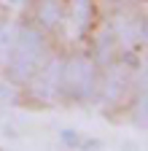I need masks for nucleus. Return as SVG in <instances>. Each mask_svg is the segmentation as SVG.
Instances as JSON below:
<instances>
[{"label":"nucleus","mask_w":148,"mask_h":151,"mask_svg":"<svg viewBox=\"0 0 148 151\" xmlns=\"http://www.w3.org/2000/svg\"><path fill=\"white\" fill-rule=\"evenodd\" d=\"M59 86L70 97H89L94 92V65L89 60H70L62 65Z\"/></svg>","instance_id":"obj_1"},{"label":"nucleus","mask_w":148,"mask_h":151,"mask_svg":"<svg viewBox=\"0 0 148 151\" xmlns=\"http://www.w3.org/2000/svg\"><path fill=\"white\" fill-rule=\"evenodd\" d=\"M14 51H24V54L41 57V54L46 51V41H43V35H41L38 30L22 27V30H19V38H16V43H14Z\"/></svg>","instance_id":"obj_2"},{"label":"nucleus","mask_w":148,"mask_h":151,"mask_svg":"<svg viewBox=\"0 0 148 151\" xmlns=\"http://www.w3.org/2000/svg\"><path fill=\"white\" fill-rule=\"evenodd\" d=\"M73 16H76V22L81 27H86V22L94 16V6H92V0H76V3H73Z\"/></svg>","instance_id":"obj_3"},{"label":"nucleus","mask_w":148,"mask_h":151,"mask_svg":"<svg viewBox=\"0 0 148 151\" xmlns=\"http://www.w3.org/2000/svg\"><path fill=\"white\" fill-rule=\"evenodd\" d=\"M38 16H41V22H43L46 27L59 24V8H57V6H51V3H43L41 11H38Z\"/></svg>","instance_id":"obj_4"},{"label":"nucleus","mask_w":148,"mask_h":151,"mask_svg":"<svg viewBox=\"0 0 148 151\" xmlns=\"http://www.w3.org/2000/svg\"><path fill=\"white\" fill-rule=\"evenodd\" d=\"M113 57H116V43L110 41V38H102L97 43V60L100 62H110Z\"/></svg>","instance_id":"obj_5"},{"label":"nucleus","mask_w":148,"mask_h":151,"mask_svg":"<svg viewBox=\"0 0 148 151\" xmlns=\"http://www.w3.org/2000/svg\"><path fill=\"white\" fill-rule=\"evenodd\" d=\"M16 103V92L11 84H0V108H6V105H14Z\"/></svg>","instance_id":"obj_6"},{"label":"nucleus","mask_w":148,"mask_h":151,"mask_svg":"<svg viewBox=\"0 0 148 151\" xmlns=\"http://www.w3.org/2000/svg\"><path fill=\"white\" fill-rule=\"evenodd\" d=\"M119 94H121V81H119V78H110V81L105 84V97H108V100H116Z\"/></svg>","instance_id":"obj_7"},{"label":"nucleus","mask_w":148,"mask_h":151,"mask_svg":"<svg viewBox=\"0 0 148 151\" xmlns=\"http://www.w3.org/2000/svg\"><path fill=\"white\" fill-rule=\"evenodd\" d=\"M62 143H67V146H78V135H76V132H70V129H65V132H62Z\"/></svg>","instance_id":"obj_8"},{"label":"nucleus","mask_w":148,"mask_h":151,"mask_svg":"<svg viewBox=\"0 0 148 151\" xmlns=\"http://www.w3.org/2000/svg\"><path fill=\"white\" fill-rule=\"evenodd\" d=\"M81 148H100V140H84Z\"/></svg>","instance_id":"obj_9"}]
</instances>
